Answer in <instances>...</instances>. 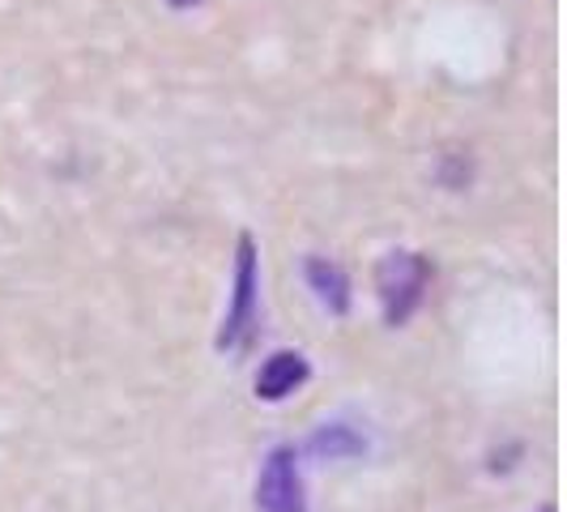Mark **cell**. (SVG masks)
Masks as SVG:
<instances>
[{
  "mask_svg": "<svg viewBox=\"0 0 567 512\" xmlns=\"http://www.w3.org/2000/svg\"><path fill=\"white\" fill-rule=\"evenodd\" d=\"M431 286V260L423 253L398 248L375 265V295H380V313L389 329H401L410 316L419 313Z\"/></svg>",
  "mask_w": 567,
  "mask_h": 512,
  "instance_id": "1",
  "label": "cell"
},
{
  "mask_svg": "<svg viewBox=\"0 0 567 512\" xmlns=\"http://www.w3.org/2000/svg\"><path fill=\"white\" fill-rule=\"evenodd\" d=\"M256 316H260V256H256L252 235H239L235 244V295H230V313L218 334V350H239L252 341Z\"/></svg>",
  "mask_w": 567,
  "mask_h": 512,
  "instance_id": "2",
  "label": "cell"
},
{
  "mask_svg": "<svg viewBox=\"0 0 567 512\" xmlns=\"http://www.w3.org/2000/svg\"><path fill=\"white\" fill-rule=\"evenodd\" d=\"M256 509L260 512H308L303 479H299V453L290 444H278L265 457L260 483H256Z\"/></svg>",
  "mask_w": 567,
  "mask_h": 512,
  "instance_id": "3",
  "label": "cell"
},
{
  "mask_svg": "<svg viewBox=\"0 0 567 512\" xmlns=\"http://www.w3.org/2000/svg\"><path fill=\"white\" fill-rule=\"evenodd\" d=\"M308 359L299 355V350H278V355H269L265 359V368L256 376V398L260 401H286L295 389H303L308 385Z\"/></svg>",
  "mask_w": 567,
  "mask_h": 512,
  "instance_id": "4",
  "label": "cell"
},
{
  "mask_svg": "<svg viewBox=\"0 0 567 512\" xmlns=\"http://www.w3.org/2000/svg\"><path fill=\"white\" fill-rule=\"evenodd\" d=\"M308 286L316 290V299L329 308L333 316L350 313V278L338 260L329 256H308Z\"/></svg>",
  "mask_w": 567,
  "mask_h": 512,
  "instance_id": "5",
  "label": "cell"
},
{
  "mask_svg": "<svg viewBox=\"0 0 567 512\" xmlns=\"http://www.w3.org/2000/svg\"><path fill=\"white\" fill-rule=\"evenodd\" d=\"M308 449H312L320 461H341V457H359L368 453V440L354 431V427L346 423H329L320 427L312 440H308Z\"/></svg>",
  "mask_w": 567,
  "mask_h": 512,
  "instance_id": "6",
  "label": "cell"
},
{
  "mask_svg": "<svg viewBox=\"0 0 567 512\" xmlns=\"http://www.w3.org/2000/svg\"><path fill=\"white\" fill-rule=\"evenodd\" d=\"M193 4H200V0H171V9H193Z\"/></svg>",
  "mask_w": 567,
  "mask_h": 512,
  "instance_id": "7",
  "label": "cell"
},
{
  "mask_svg": "<svg viewBox=\"0 0 567 512\" xmlns=\"http://www.w3.org/2000/svg\"><path fill=\"white\" fill-rule=\"evenodd\" d=\"M542 512H555V509H550V504H546V509H542Z\"/></svg>",
  "mask_w": 567,
  "mask_h": 512,
  "instance_id": "8",
  "label": "cell"
}]
</instances>
